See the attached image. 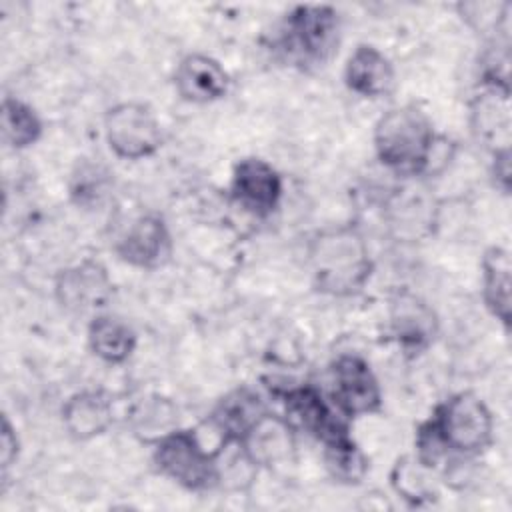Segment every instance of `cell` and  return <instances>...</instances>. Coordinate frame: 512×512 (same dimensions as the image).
<instances>
[{"label":"cell","instance_id":"16","mask_svg":"<svg viewBox=\"0 0 512 512\" xmlns=\"http://www.w3.org/2000/svg\"><path fill=\"white\" fill-rule=\"evenodd\" d=\"M112 420V402L100 390L76 392L62 406V424L74 440H90L104 434Z\"/></svg>","mask_w":512,"mask_h":512},{"label":"cell","instance_id":"6","mask_svg":"<svg viewBox=\"0 0 512 512\" xmlns=\"http://www.w3.org/2000/svg\"><path fill=\"white\" fill-rule=\"evenodd\" d=\"M108 148L122 160H142L162 146V128L154 112L140 102H120L104 116Z\"/></svg>","mask_w":512,"mask_h":512},{"label":"cell","instance_id":"1","mask_svg":"<svg viewBox=\"0 0 512 512\" xmlns=\"http://www.w3.org/2000/svg\"><path fill=\"white\" fill-rule=\"evenodd\" d=\"M308 268L322 294L352 296L370 280L374 262L364 236L354 226H336L310 240Z\"/></svg>","mask_w":512,"mask_h":512},{"label":"cell","instance_id":"17","mask_svg":"<svg viewBox=\"0 0 512 512\" xmlns=\"http://www.w3.org/2000/svg\"><path fill=\"white\" fill-rule=\"evenodd\" d=\"M266 412L260 396L248 388L230 392L212 412V426L220 434V448L238 444L246 430Z\"/></svg>","mask_w":512,"mask_h":512},{"label":"cell","instance_id":"19","mask_svg":"<svg viewBox=\"0 0 512 512\" xmlns=\"http://www.w3.org/2000/svg\"><path fill=\"white\" fill-rule=\"evenodd\" d=\"M88 346L100 360L120 364L132 356L136 348V332L118 316L98 314L88 326Z\"/></svg>","mask_w":512,"mask_h":512},{"label":"cell","instance_id":"2","mask_svg":"<svg viewBox=\"0 0 512 512\" xmlns=\"http://www.w3.org/2000/svg\"><path fill=\"white\" fill-rule=\"evenodd\" d=\"M434 148V126L426 112L414 104L390 108L374 124L378 160L402 176L426 172L432 164Z\"/></svg>","mask_w":512,"mask_h":512},{"label":"cell","instance_id":"7","mask_svg":"<svg viewBox=\"0 0 512 512\" xmlns=\"http://www.w3.org/2000/svg\"><path fill=\"white\" fill-rule=\"evenodd\" d=\"M332 398L346 418L374 414L382 406V390L370 364L358 354H342L332 364Z\"/></svg>","mask_w":512,"mask_h":512},{"label":"cell","instance_id":"4","mask_svg":"<svg viewBox=\"0 0 512 512\" xmlns=\"http://www.w3.org/2000/svg\"><path fill=\"white\" fill-rule=\"evenodd\" d=\"M152 460L160 474L168 476L186 490H208L220 480L218 456L222 450H208L194 430L166 434L154 444Z\"/></svg>","mask_w":512,"mask_h":512},{"label":"cell","instance_id":"24","mask_svg":"<svg viewBox=\"0 0 512 512\" xmlns=\"http://www.w3.org/2000/svg\"><path fill=\"white\" fill-rule=\"evenodd\" d=\"M106 176L108 174L100 172V168L90 166V164H82L80 170L72 176V186H70L72 198L80 206L98 204V200L106 192Z\"/></svg>","mask_w":512,"mask_h":512},{"label":"cell","instance_id":"10","mask_svg":"<svg viewBox=\"0 0 512 512\" xmlns=\"http://www.w3.org/2000/svg\"><path fill=\"white\" fill-rule=\"evenodd\" d=\"M286 420L296 428H302L322 444L348 434L346 416L336 414L324 400L322 392L312 384L290 388L282 394Z\"/></svg>","mask_w":512,"mask_h":512},{"label":"cell","instance_id":"3","mask_svg":"<svg viewBox=\"0 0 512 512\" xmlns=\"http://www.w3.org/2000/svg\"><path fill=\"white\" fill-rule=\"evenodd\" d=\"M428 420L446 452L474 456L492 444V412L472 392H458L446 398Z\"/></svg>","mask_w":512,"mask_h":512},{"label":"cell","instance_id":"22","mask_svg":"<svg viewBox=\"0 0 512 512\" xmlns=\"http://www.w3.org/2000/svg\"><path fill=\"white\" fill-rule=\"evenodd\" d=\"M2 136L4 142L14 148V150H22L28 148L32 144L38 142V138L42 136V120L36 114V110L32 106H28L26 102L6 96L2 100Z\"/></svg>","mask_w":512,"mask_h":512},{"label":"cell","instance_id":"18","mask_svg":"<svg viewBox=\"0 0 512 512\" xmlns=\"http://www.w3.org/2000/svg\"><path fill=\"white\" fill-rule=\"evenodd\" d=\"M482 300L490 314L510 328V294L512 266L510 254L500 246H490L482 256Z\"/></svg>","mask_w":512,"mask_h":512},{"label":"cell","instance_id":"5","mask_svg":"<svg viewBox=\"0 0 512 512\" xmlns=\"http://www.w3.org/2000/svg\"><path fill=\"white\" fill-rule=\"evenodd\" d=\"M340 40V16L326 4L296 6L282 26L284 50L304 64H324Z\"/></svg>","mask_w":512,"mask_h":512},{"label":"cell","instance_id":"14","mask_svg":"<svg viewBox=\"0 0 512 512\" xmlns=\"http://www.w3.org/2000/svg\"><path fill=\"white\" fill-rule=\"evenodd\" d=\"M238 446L254 466L282 464L294 452V426L284 416L266 410L246 430Z\"/></svg>","mask_w":512,"mask_h":512},{"label":"cell","instance_id":"20","mask_svg":"<svg viewBox=\"0 0 512 512\" xmlns=\"http://www.w3.org/2000/svg\"><path fill=\"white\" fill-rule=\"evenodd\" d=\"M390 484L404 500L414 506L430 502L438 496L434 468L422 464L416 456H402L390 472Z\"/></svg>","mask_w":512,"mask_h":512},{"label":"cell","instance_id":"21","mask_svg":"<svg viewBox=\"0 0 512 512\" xmlns=\"http://www.w3.org/2000/svg\"><path fill=\"white\" fill-rule=\"evenodd\" d=\"M130 426L140 440L156 444L160 438L178 428V410L170 400L162 396H150L134 406L130 414Z\"/></svg>","mask_w":512,"mask_h":512},{"label":"cell","instance_id":"12","mask_svg":"<svg viewBox=\"0 0 512 512\" xmlns=\"http://www.w3.org/2000/svg\"><path fill=\"white\" fill-rule=\"evenodd\" d=\"M388 324L394 340L406 352L426 350L438 334L436 312L416 294L400 292L390 300Z\"/></svg>","mask_w":512,"mask_h":512},{"label":"cell","instance_id":"23","mask_svg":"<svg viewBox=\"0 0 512 512\" xmlns=\"http://www.w3.org/2000/svg\"><path fill=\"white\" fill-rule=\"evenodd\" d=\"M324 464L332 478L344 484H358L368 470L366 456L350 438V434L324 444Z\"/></svg>","mask_w":512,"mask_h":512},{"label":"cell","instance_id":"9","mask_svg":"<svg viewBox=\"0 0 512 512\" xmlns=\"http://www.w3.org/2000/svg\"><path fill=\"white\" fill-rule=\"evenodd\" d=\"M282 176L262 158H242L234 164L230 192L232 198L254 216H268L282 198Z\"/></svg>","mask_w":512,"mask_h":512},{"label":"cell","instance_id":"25","mask_svg":"<svg viewBox=\"0 0 512 512\" xmlns=\"http://www.w3.org/2000/svg\"><path fill=\"white\" fill-rule=\"evenodd\" d=\"M18 450H20V442H18L16 430L10 424L8 416H4L2 418V430H0V464H2V472H6L16 462Z\"/></svg>","mask_w":512,"mask_h":512},{"label":"cell","instance_id":"26","mask_svg":"<svg viewBox=\"0 0 512 512\" xmlns=\"http://www.w3.org/2000/svg\"><path fill=\"white\" fill-rule=\"evenodd\" d=\"M492 176L496 186L508 194L510 190V146L494 150V162H492Z\"/></svg>","mask_w":512,"mask_h":512},{"label":"cell","instance_id":"11","mask_svg":"<svg viewBox=\"0 0 512 512\" xmlns=\"http://www.w3.org/2000/svg\"><path fill=\"white\" fill-rule=\"evenodd\" d=\"M170 248L168 228L158 214L134 218L114 244V252L122 262L144 270L162 266L170 256Z\"/></svg>","mask_w":512,"mask_h":512},{"label":"cell","instance_id":"13","mask_svg":"<svg viewBox=\"0 0 512 512\" xmlns=\"http://www.w3.org/2000/svg\"><path fill=\"white\" fill-rule=\"evenodd\" d=\"M174 88L186 102L208 104L226 96L230 76L216 58L194 52L178 62L174 70Z\"/></svg>","mask_w":512,"mask_h":512},{"label":"cell","instance_id":"15","mask_svg":"<svg viewBox=\"0 0 512 512\" xmlns=\"http://www.w3.org/2000/svg\"><path fill=\"white\" fill-rule=\"evenodd\" d=\"M392 62L372 44H358L344 66V84L358 96L380 98L394 88Z\"/></svg>","mask_w":512,"mask_h":512},{"label":"cell","instance_id":"8","mask_svg":"<svg viewBox=\"0 0 512 512\" xmlns=\"http://www.w3.org/2000/svg\"><path fill=\"white\" fill-rule=\"evenodd\" d=\"M54 292L64 310L82 314L108 304L112 296V280L102 262L86 258L58 272Z\"/></svg>","mask_w":512,"mask_h":512}]
</instances>
